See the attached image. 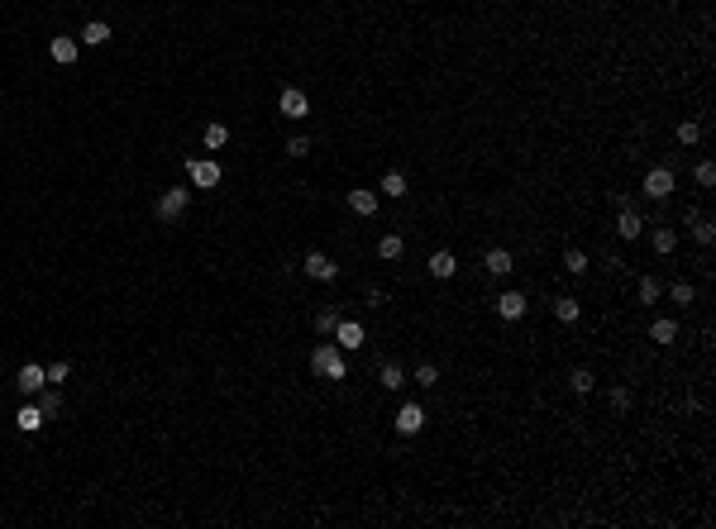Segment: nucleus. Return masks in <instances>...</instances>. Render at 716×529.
<instances>
[{"mask_svg":"<svg viewBox=\"0 0 716 529\" xmlns=\"http://www.w3.org/2000/svg\"><path fill=\"white\" fill-rule=\"evenodd\" d=\"M311 372L325 377V382H344L349 363H344V353H339V344H320L316 353H311Z\"/></svg>","mask_w":716,"mask_h":529,"instance_id":"1","label":"nucleus"},{"mask_svg":"<svg viewBox=\"0 0 716 529\" xmlns=\"http://www.w3.org/2000/svg\"><path fill=\"white\" fill-rule=\"evenodd\" d=\"M186 205H191V191H186V186H167V191L158 196V219L172 224V219H182Z\"/></svg>","mask_w":716,"mask_h":529,"instance_id":"2","label":"nucleus"},{"mask_svg":"<svg viewBox=\"0 0 716 529\" xmlns=\"http://www.w3.org/2000/svg\"><path fill=\"white\" fill-rule=\"evenodd\" d=\"M186 172H191V186H201V191L220 186V162H215V158H191V162H186Z\"/></svg>","mask_w":716,"mask_h":529,"instance_id":"3","label":"nucleus"},{"mask_svg":"<svg viewBox=\"0 0 716 529\" xmlns=\"http://www.w3.org/2000/svg\"><path fill=\"white\" fill-rule=\"evenodd\" d=\"M645 196H650V201H668V196H673V172H668V167H650V172H645Z\"/></svg>","mask_w":716,"mask_h":529,"instance_id":"4","label":"nucleus"},{"mask_svg":"<svg viewBox=\"0 0 716 529\" xmlns=\"http://www.w3.org/2000/svg\"><path fill=\"white\" fill-rule=\"evenodd\" d=\"M277 110H282L287 119H306V115H311V101H306V91H301V86H287V91L277 96Z\"/></svg>","mask_w":716,"mask_h":529,"instance_id":"5","label":"nucleus"},{"mask_svg":"<svg viewBox=\"0 0 716 529\" xmlns=\"http://www.w3.org/2000/svg\"><path fill=\"white\" fill-rule=\"evenodd\" d=\"M425 420H430V415L421 410V400H406V405L397 410V434L411 439V434H421V429H425Z\"/></svg>","mask_w":716,"mask_h":529,"instance_id":"6","label":"nucleus"},{"mask_svg":"<svg viewBox=\"0 0 716 529\" xmlns=\"http://www.w3.org/2000/svg\"><path fill=\"white\" fill-rule=\"evenodd\" d=\"M15 386L24 391V396H38L43 386H48V368H38V363H24L20 377H15Z\"/></svg>","mask_w":716,"mask_h":529,"instance_id":"7","label":"nucleus"},{"mask_svg":"<svg viewBox=\"0 0 716 529\" xmlns=\"http://www.w3.org/2000/svg\"><path fill=\"white\" fill-rule=\"evenodd\" d=\"M363 339H368V334H363L358 319H335V344L344 348V353L349 348H363Z\"/></svg>","mask_w":716,"mask_h":529,"instance_id":"8","label":"nucleus"},{"mask_svg":"<svg viewBox=\"0 0 716 529\" xmlns=\"http://www.w3.org/2000/svg\"><path fill=\"white\" fill-rule=\"evenodd\" d=\"M521 315H526V296H521V291H502V296H497V319L516 324Z\"/></svg>","mask_w":716,"mask_h":529,"instance_id":"9","label":"nucleus"},{"mask_svg":"<svg viewBox=\"0 0 716 529\" xmlns=\"http://www.w3.org/2000/svg\"><path fill=\"white\" fill-rule=\"evenodd\" d=\"M430 277H435V282H449V277H458V258H454L449 248L430 253Z\"/></svg>","mask_w":716,"mask_h":529,"instance_id":"10","label":"nucleus"},{"mask_svg":"<svg viewBox=\"0 0 716 529\" xmlns=\"http://www.w3.org/2000/svg\"><path fill=\"white\" fill-rule=\"evenodd\" d=\"M306 277H311V282H335V277H339V267L330 263L325 253H306Z\"/></svg>","mask_w":716,"mask_h":529,"instance_id":"11","label":"nucleus"},{"mask_svg":"<svg viewBox=\"0 0 716 529\" xmlns=\"http://www.w3.org/2000/svg\"><path fill=\"white\" fill-rule=\"evenodd\" d=\"M15 424H20V429H24V434H38V429H43V424H48V415H43V405H38V400H34V405H24V410H20V415H15Z\"/></svg>","mask_w":716,"mask_h":529,"instance_id":"12","label":"nucleus"},{"mask_svg":"<svg viewBox=\"0 0 716 529\" xmlns=\"http://www.w3.org/2000/svg\"><path fill=\"white\" fill-rule=\"evenodd\" d=\"M110 38H115V34H110L106 20H91V24L81 29V38H77V43H86V48H101V43H110Z\"/></svg>","mask_w":716,"mask_h":529,"instance_id":"13","label":"nucleus"},{"mask_svg":"<svg viewBox=\"0 0 716 529\" xmlns=\"http://www.w3.org/2000/svg\"><path fill=\"white\" fill-rule=\"evenodd\" d=\"M616 234H621V238H640V234H645V219H640V215L626 205V210L616 215Z\"/></svg>","mask_w":716,"mask_h":529,"instance_id":"14","label":"nucleus"},{"mask_svg":"<svg viewBox=\"0 0 716 529\" xmlns=\"http://www.w3.org/2000/svg\"><path fill=\"white\" fill-rule=\"evenodd\" d=\"M482 267H487L492 277H511V267H516V263H511V253H506V248H487Z\"/></svg>","mask_w":716,"mask_h":529,"instance_id":"15","label":"nucleus"},{"mask_svg":"<svg viewBox=\"0 0 716 529\" xmlns=\"http://www.w3.org/2000/svg\"><path fill=\"white\" fill-rule=\"evenodd\" d=\"M48 53H53V62H77V38H67V34H57L53 43H48Z\"/></svg>","mask_w":716,"mask_h":529,"instance_id":"16","label":"nucleus"},{"mask_svg":"<svg viewBox=\"0 0 716 529\" xmlns=\"http://www.w3.org/2000/svg\"><path fill=\"white\" fill-rule=\"evenodd\" d=\"M349 210L353 215H377V191H349Z\"/></svg>","mask_w":716,"mask_h":529,"instance_id":"17","label":"nucleus"},{"mask_svg":"<svg viewBox=\"0 0 716 529\" xmlns=\"http://www.w3.org/2000/svg\"><path fill=\"white\" fill-rule=\"evenodd\" d=\"M201 143H206L211 153H220V148L230 143V124H206V133H201Z\"/></svg>","mask_w":716,"mask_h":529,"instance_id":"18","label":"nucleus"},{"mask_svg":"<svg viewBox=\"0 0 716 529\" xmlns=\"http://www.w3.org/2000/svg\"><path fill=\"white\" fill-rule=\"evenodd\" d=\"M650 339H654V344H673V339H678V319H654V324H650Z\"/></svg>","mask_w":716,"mask_h":529,"instance_id":"19","label":"nucleus"},{"mask_svg":"<svg viewBox=\"0 0 716 529\" xmlns=\"http://www.w3.org/2000/svg\"><path fill=\"white\" fill-rule=\"evenodd\" d=\"M401 248H406V243H401V234H382V238H377V258H387V263H397Z\"/></svg>","mask_w":716,"mask_h":529,"instance_id":"20","label":"nucleus"},{"mask_svg":"<svg viewBox=\"0 0 716 529\" xmlns=\"http://www.w3.org/2000/svg\"><path fill=\"white\" fill-rule=\"evenodd\" d=\"M650 243H654V253H659V258H668V253L678 248V234H673V229H654V234H650Z\"/></svg>","mask_w":716,"mask_h":529,"instance_id":"21","label":"nucleus"},{"mask_svg":"<svg viewBox=\"0 0 716 529\" xmlns=\"http://www.w3.org/2000/svg\"><path fill=\"white\" fill-rule=\"evenodd\" d=\"M692 238L707 248V243H716V224L712 219H702V215H692Z\"/></svg>","mask_w":716,"mask_h":529,"instance_id":"22","label":"nucleus"},{"mask_svg":"<svg viewBox=\"0 0 716 529\" xmlns=\"http://www.w3.org/2000/svg\"><path fill=\"white\" fill-rule=\"evenodd\" d=\"M554 315L563 319V324H573V319L583 315V310H578V300H573V296H559V300H554Z\"/></svg>","mask_w":716,"mask_h":529,"instance_id":"23","label":"nucleus"},{"mask_svg":"<svg viewBox=\"0 0 716 529\" xmlns=\"http://www.w3.org/2000/svg\"><path fill=\"white\" fill-rule=\"evenodd\" d=\"M401 386H406V372H401L397 363H387V368H382V391H401Z\"/></svg>","mask_w":716,"mask_h":529,"instance_id":"24","label":"nucleus"},{"mask_svg":"<svg viewBox=\"0 0 716 529\" xmlns=\"http://www.w3.org/2000/svg\"><path fill=\"white\" fill-rule=\"evenodd\" d=\"M568 386H573L578 396H587V391L597 386V377H592V372H587V368H573V377H568Z\"/></svg>","mask_w":716,"mask_h":529,"instance_id":"25","label":"nucleus"},{"mask_svg":"<svg viewBox=\"0 0 716 529\" xmlns=\"http://www.w3.org/2000/svg\"><path fill=\"white\" fill-rule=\"evenodd\" d=\"M678 143H683V148L702 143V124H697V119H683V124H678Z\"/></svg>","mask_w":716,"mask_h":529,"instance_id":"26","label":"nucleus"},{"mask_svg":"<svg viewBox=\"0 0 716 529\" xmlns=\"http://www.w3.org/2000/svg\"><path fill=\"white\" fill-rule=\"evenodd\" d=\"M382 196L401 201V196H406V177H401V172H387V177H382Z\"/></svg>","mask_w":716,"mask_h":529,"instance_id":"27","label":"nucleus"},{"mask_svg":"<svg viewBox=\"0 0 716 529\" xmlns=\"http://www.w3.org/2000/svg\"><path fill=\"white\" fill-rule=\"evenodd\" d=\"M692 182L702 186V191H712V186H716V162H697V172H692Z\"/></svg>","mask_w":716,"mask_h":529,"instance_id":"28","label":"nucleus"},{"mask_svg":"<svg viewBox=\"0 0 716 529\" xmlns=\"http://www.w3.org/2000/svg\"><path fill=\"white\" fill-rule=\"evenodd\" d=\"M563 267H568L573 277H583V272H587V253H583V248H568V253H563Z\"/></svg>","mask_w":716,"mask_h":529,"instance_id":"29","label":"nucleus"},{"mask_svg":"<svg viewBox=\"0 0 716 529\" xmlns=\"http://www.w3.org/2000/svg\"><path fill=\"white\" fill-rule=\"evenodd\" d=\"M659 296H664V287L654 282V277H640V300H645V305H654Z\"/></svg>","mask_w":716,"mask_h":529,"instance_id":"30","label":"nucleus"},{"mask_svg":"<svg viewBox=\"0 0 716 529\" xmlns=\"http://www.w3.org/2000/svg\"><path fill=\"white\" fill-rule=\"evenodd\" d=\"M668 296H673L678 305H692V300H697V291H692V282H673V287H668Z\"/></svg>","mask_w":716,"mask_h":529,"instance_id":"31","label":"nucleus"},{"mask_svg":"<svg viewBox=\"0 0 716 529\" xmlns=\"http://www.w3.org/2000/svg\"><path fill=\"white\" fill-rule=\"evenodd\" d=\"M416 382H421V386H435V382H440V368H435V363H421V368H416Z\"/></svg>","mask_w":716,"mask_h":529,"instance_id":"32","label":"nucleus"},{"mask_svg":"<svg viewBox=\"0 0 716 529\" xmlns=\"http://www.w3.org/2000/svg\"><path fill=\"white\" fill-rule=\"evenodd\" d=\"M306 153H311V138H301V133L287 138V158H306Z\"/></svg>","mask_w":716,"mask_h":529,"instance_id":"33","label":"nucleus"},{"mask_svg":"<svg viewBox=\"0 0 716 529\" xmlns=\"http://www.w3.org/2000/svg\"><path fill=\"white\" fill-rule=\"evenodd\" d=\"M335 319H339L335 310H320V315H316V334H335Z\"/></svg>","mask_w":716,"mask_h":529,"instance_id":"34","label":"nucleus"},{"mask_svg":"<svg viewBox=\"0 0 716 529\" xmlns=\"http://www.w3.org/2000/svg\"><path fill=\"white\" fill-rule=\"evenodd\" d=\"M67 377H72V368H67V363H53V368H48V386H62Z\"/></svg>","mask_w":716,"mask_h":529,"instance_id":"35","label":"nucleus"},{"mask_svg":"<svg viewBox=\"0 0 716 529\" xmlns=\"http://www.w3.org/2000/svg\"><path fill=\"white\" fill-rule=\"evenodd\" d=\"M611 405H616V410H631V391H626V386H611Z\"/></svg>","mask_w":716,"mask_h":529,"instance_id":"36","label":"nucleus"},{"mask_svg":"<svg viewBox=\"0 0 716 529\" xmlns=\"http://www.w3.org/2000/svg\"><path fill=\"white\" fill-rule=\"evenodd\" d=\"M421 5H425V0H421Z\"/></svg>","mask_w":716,"mask_h":529,"instance_id":"37","label":"nucleus"}]
</instances>
